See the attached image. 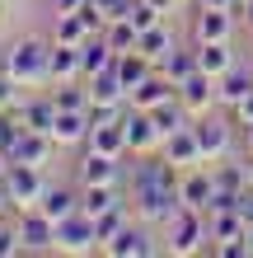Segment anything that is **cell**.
<instances>
[{
    "instance_id": "1",
    "label": "cell",
    "mask_w": 253,
    "mask_h": 258,
    "mask_svg": "<svg viewBox=\"0 0 253 258\" xmlns=\"http://www.w3.org/2000/svg\"><path fill=\"white\" fill-rule=\"evenodd\" d=\"M47 61H52V42H42V38H19V42H10V47H5L0 71L14 75L19 85H42V80H47Z\"/></svg>"
},
{
    "instance_id": "2",
    "label": "cell",
    "mask_w": 253,
    "mask_h": 258,
    "mask_svg": "<svg viewBox=\"0 0 253 258\" xmlns=\"http://www.w3.org/2000/svg\"><path fill=\"white\" fill-rule=\"evenodd\" d=\"M131 211H136L145 225H169L178 211H183L178 183H141L136 197H131Z\"/></svg>"
},
{
    "instance_id": "3",
    "label": "cell",
    "mask_w": 253,
    "mask_h": 258,
    "mask_svg": "<svg viewBox=\"0 0 253 258\" xmlns=\"http://www.w3.org/2000/svg\"><path fill=\"white\" fill-rule=\"evenodd\" d=\"M206 239H211V230H206V211L183 207V211L164 225V253H202Z\"/></svg>"
},
{
    "instance_id": "4",
    "label": "cell",
    "mask_w": 253,
    "mask_h": 258,
    "mask_svg": "<svg viewBox=\"0 0 253 258\" xmlns=\"http://www.w3.org/2000/svg\"><path fill=\"white\" fill-rule=\"evenodd\" d=\"M5 188H10L14 211L38 207L42 192H47V183H42V169H33V164H10V169H5Z\"/></svg>"
},
{
    "instance_id": "5",
    "label": "cell",
    "mask_w": 253,
    "mask_h": 258,
    "mask_svg": "<svg viewBox=\"0 0 253 258\" xmlns=\"http://www.w3.org/2000/svg\"><path fill=\"white\" fill-rule=\"evenodd\" d=\"M52 146H56V141H52L47 132H33V127H24V132L10 141L5 160H10V164H33V169H42V164L52 160Z\"/></svg>"
},
{
    "instance_id": "6",
    "label": "cell",
    "mask_w": 253,
    "mask_h": 258,
    "mask_svg": "<svg viewBox=\"0 0 253 258\" xmlns=\"http://www.w3.org/2000/svg\"><path fill=\"white\" fill-rule=\"evenodd\" d=\"M19 235H24V249H28V253H47V249H56V221H52L42 207L19 211Z\"/></svg>"
},
{
    "instance_id": "7",
    "label": "cell",
    "mask_w": 253,
    "mask_h": 258,
    "mask_svg": "<svg viewBox=\"0 0 253 258\" xmlns=\"http://www.w3.org/2000/svg\"><path fill=\"white\" fill-rule=\"evenodd\" d=\"M94 244H99L94 216H85V211H75V216L56 221V249H66V253H89Z\"/></svg>"
},
{
    "instance_id": "8",
    "label": "cell",
    "mask_w": 253,
    "mask_h": 258,
    "mask_svg": "<svg viewBox=\"0 0 253 258\" xmlns=\"http://www.w3.org/2000/svg\"><path fill=\"white\" fill-rule=\"evenodd\" d=\"M178 197H183V207H192V211H206L216 202V169H183L178 174Z\"/></svg>"
},
{
    "instance_id": "9",
    "label": "cell",
    "mask_w": 253,
    "mask_h": 258,
    "mask_svg": "<svg viewBox=\"0 0 253 258\" xmlns=\"http://www.w3.org/2000/svg\"><path fill=\"white\" fill-rule=\"evenodd\" d=\"M169 99H178V85H174L159 66H155V71H150V75H145V80L127 94V103H131V108H145V113H150V108H159V103H169Z\"/></svg>"
},
{
    "instance_id": "10",
    "label": "cell",
    "mask_w": 253,
    "mask_h": 258,
    "mask_svg": "<svg viewBox=\"0 0 253 258\" xmlns=\"http://www.w3.org/2000/svg\"><path fill=\"white\" fill-rule=\"evenodd\" d=\"M122 122H127V146H131V155H145V150H155V146H164V136H159V127H155V117L145 113V108H131V103H127V113H122Z\"/></svg>"
},
{
    "instance_id": "11",
    "label": "cell",
    "mask_w": 253,
    "mask_h": 258,
    "mask_svg": "<svg viewBox=\"0 0 253 258\" xmlns=\"http://www.w3.org/2000/svg\"><path fill=\"white\" fill-rule=\"evenodd\" d=\"M103 253H113V258H145V253H159V244L150 239L145 225H122V230L103 244Z\"/></svg>"
},
{
    "instance_id": "12",
    "label": "cell",
    "mask_w": 253,
    "mask_h": 258,
    "mask_svg": "<svg viewBox=\"0 0 253 258\" xmlns=\"http://www.w3.org/2000/svg\"><path fill=\"white\" fill-rule=\"evenodd\" d=\"M230 33H234V10L197 5V24H192V38L197 42H230Z\"/></svg>"
},
{
    "instance_id": "13",
    "label": "cell",
    "mask_w": 253,
    "mask_h": 258,
    "mask_svg": "<svg viewBox=\"0 0 253 258\" xmlns=\"http://www.w3.org/2000/svg\"><path fill=\"white\" fill-rule=\"evenodd\" d=\"M89 150H99V155H113V160L131 155V146H127V122H122V117H113V122L89 127Z\"/></svg>"
},
{
    "instance_id": "14",
    "label": "cell",
    "mask_w": 253,
    "mask_h": 258,
    "mask_svg": "<svg viewBox=\"0 0 253 258\" xmlns=\"http://www.w3.org/2000/svg\"><path fill=\"white\" fill-rule=\"evenodd\" d=\"M192 127H197V141H202L206 160H220L230 150V141H234V122H225V117H202V122H192Z\"/></svg>"
},
{
    "instance_id": "15",
    "label": "cell",
    "mask_w": 253,
    "mask_h": 258,
    "mask_svg": "<svg viewBox=\"0 0 253 258\" xmlns=\"http://www.w3.org/2000/svg\"><path fill=\"white\" fill-rule=\"evenodd\" d=\"M164 160L178 164V169H192V164H202V141H197V127H183V132H174L164 136Z\"/></svg>"
},
{
    "instance_id": "16",
    "label": "cell",
    "mask_w": 253,
    "mask_h": 258,
    "mask_svg": "<svg viewBox=\"0 0 253 258\" xmlns=\"http://www.w3.org/2000/svg\"><path fill=\"white\" fill-rule=\"evenodd\" d=\"M52 141L56 146H80V141H89V108H56Z\"/></svg>"
},
{
    "instance_id": "17",
    "label": "cell",
    "mask_w": 253,
    "mask_h": 258,
    "mask_svg": "<svg viewBox=\"0 0 253 258\" xmlns=\"http://www.w3.org/2000/svg\"><path fill=\"white\" fill-rule=\"evenodd\" d=\"M85 89H89V103L127 108V85H122V75H117L113 66H108V71H99V75H89V80H85Z\"/></svg>"
},
{
    "instance_id": "18",
    "label": "cell",
    "mask_w": 253,
    "mask_h": 258,
    "mask_svg": "<svg viewBox=\"0 0 253 258\" xmlns=\"http://www.w3.org/2000/svg\"><path fill=\"white\" fill-rule=\"evenodd\" d=\"M248 94H253V66H230V71L216 80V99L230 103V108H239Z\"/></svg>"
},
{
    "instance_id": "19",
    "label": "cell",
    "mask_w": 253,
    "mask_h": 258,
    "mask_svg": "<svg viewBox=\"0 0 253 258\" xmlns=\"http://www.w3.org/2000/svg\"><path fill=\"white\" fill-rule=\"evenodd\" d=\"M117 61V52H113V42L103 38V33H89L85 42H80V75L89 80V75H99V71H108Z\"/></svg>"
},
{
    "instance_id": "20",
    "label": "cell",
    "mask_w": 253,
    "mask_h": 258,
    "mask_svg": "<svg viewBox=\"0 0 253 258\" xmlns=\"http://www.w3.org/2000/svg\"><path fill=\"white\" fill-rule=\"evenodd\" d=\"M178 99H183V103H188L192 113H202L206 103L216 99V75H206V71L197 66V71H192V75H188L183 85H178Z\"/></svg>"
},
{
    "instance_id": "21",
    "label": "cell",
    "mask_w": 253,
    "mask_h": 258,
    "mask_svg": "<svg viewBox=\"0 0 253 258\" xmlns=\"http://www.w3.org/2000/svg\"><path fill=\"white\" fill-rule=\"evenodd\" d=\"M47 80H56V85H66V80H80V47H70V42H56V38H52Z\"/></svg>"
},
{
    "instance_id": "22",
    "label": "cell",
    "mask_w": 253,
    "mask_h": 258,
    "mask_svg": "<svg viewBox=\"0 0 253 258\" xmlns=\"http://www.w3.org/2000/svg\"><path fill=\"white\" fill-rule=\"evenodd\" d=\"M10 113L19 117L24 127H33V132H47V136H52V122H56V103H52V94H47V99H28V103H14Z\"/></svg>"
},
{
    "instance_id": "23",
    "label": "cell",
    "mask_w": 253,
    "mask_h": 258,
    "mask_svg": "<svg viewBox=\"0 0 253 258\" xmlns=\"http://www.w3.org/2000/svg\"><path fill=\"white\" fill-rule=\"evenodd\" d=\"M38 207L47 211L52 221H66V216H75V211H80V192L66 188V183H47V192H42Z\"/></svg>"
},
{
    "instance_id": "24",
    "label": "cell",
    "mask_w": 253,
    "mask_h": 258,
    "mask_svg": "<svg viewBox=\"0 0 253 258\" xmlns=\"http://www.w3.org/2000/svg\"><path fill=\"white\" fill-rule=\"evenodd\" d=\"M113 71L122 75V85H127V94H131V89H136V85L145 80V75L155 71V61H150V56H145V52H136V47H131V52H117Z\"/></svg>"
},
{
    "instance_id": "25",
    "label": "cell",
    "mask_w": 253,
    "mask_h": 258,
    "mask_svg": "<svg viewBox=\"0 0 253 258\" xmlns=\"http://www.w3.org/2000/svg\"><path fill=\"white\" fill-rule=\"evenodd\" d=\"M80 183H117V160L99 155V150H85L80 155Z\"/></svg>"
},
{
    "instance_id": "26",
    "label": "cell",
    "mask_w": 253,
    "mask_h": 258,
    "mask_svg": "<svg viewBox=\"0 0 253 258\" xmlns=\"http://www.w3.org/2000/svg\"><path fill=\"white\" fill-rule=\"evenodd\" d=\"M122 197H117V183H85L80 192V211L85 216H103V211H113Z\"/></svg>"
},
{
    "instance_id": "27",
    "label": "cell",
    "mask_w": 253,
    "mask_h": 258,
    "mask_svg": "<svg viewBox=\"0 0 253 258\" xmlns=\"http://www.w3.org/2000/svg\"><path fill=\"white\" fill-rule=\"evenodd\" d=\"M94 33V24L85 19V10H75V14H56V42H70V47H80V42Z\"/></svg>"
},
{
    "instance_id": "28",
    "label": "cell",
    "mask_w": 253,
    "mask_h": 258,
    "mask_svg": "<svg viewBox=\"0 0 253 258\" xmlns=\"http://www.w3.org/2000/svg\"><path fill=\"white\" fill-rule=\"evenodd\" d=\"M197 61H202V71L206 75H225L230 66H234V56H230V42H197Z\"/></svg>"
},
{
    "instance_id": "29",
    "label": "cell",
    "mask_w": 253,
    "mask_h": 258,
    "mask_svg": "<svg viewBox=\"0 0 253 258\" xmlns=\"http://www.w3.org/2000/svg\"><path fill=\"white\" fill-rule=\"evenodd\" d=\"M197 66H202V61H197V47H174V52L164 56V61H159V71H164L174 85H183V80H188V75L197 71Z\"/></svg>"
},
{
    "instance_id": "30",
    "label": "cell",
    "mask_w": 253,
    "mask_h": 258,
    "mask_svg": "<svg viewBox=\"0 0 253 258\" xmlns=\"http://www.w3.org/2000/svg\"><path fill=\"white\" fill-rule=\"evenodd\" d=\"M248 188V164H216V197H239Z\"/></svg>"
},
{
    "instance_id": "31",
    "label": "cell",
    "mask_w": 253,
    "mask_h": 258,
    "mask_svg": "<svg viewBox=\"0 0 253 258\" xmlns=\"http://www.w3.org/2000/svg\"><path fill=\"white\" fill-rule=\"evenodd\" d=\"M136 52H145V56H150V61L159 66V61H164V56L174 52V38H169V28H164V24L145 28V33H141V42H136Z\"/></svg>"
},
{
    "instance_id": "32",
    "label": "cell",
    "mask_w": 253,
    "mask_h": 258,
    "mask_svg": "<svg viewBox=\"0 0 253 258\" xmlns=\"http://www.w3.org/2000/svg\"><path fill=\"white\" fill-rule=\"evenodd\" d=\"M103 38L113 42V52H131V47L141 42V28L131 24V19H113L108 28H103Z\"/></svg>"
},
{
    "instance_id": "33",
    "label": "cell",
    "mask_w": 253,
    "mask_h": 258,
    "mask_svg": "<svg viewBox=\"0 0 253 258\" xmlns=\"http://www.w3.org/2000/svg\"><path fill=\"white\" fill-rule=\"evenodd\" d=\"M122 225H127V202H117L113 211H103V216H94V230H99V249L108 244V239H113L117 230H122Z\"/></svg>"
},
{
    "instance_id": "34",
    "label": "cell",
    "mask_w": 253,
    "mask_h": 258,
    "mask_svg": "<svg viewBox=\"0 0 253 258\" xmlns=\"http://www.w3.org/2000/svg\"><path fill=\"white\" fill-rule=\"evenodd\" d=\"M159 14H164V10H155L150 0H131V10H127V19L136 24L141 33H145V28H155V24H159Z\"/></svg>"
},
{
    "instance_id": "35",
    "label": "cell",
    "mask_w": 253,
    "mask_h": 258,
    "mask_svg": "<svg viewBox=\"0 0 253 258\" xmlns=\"http://www.w3.org/2000/svg\"><path fill=\"white\" fill-rule=\"evenodd\" d=\"M14 253H24V235H19V225L0 221V258H14Z\"/></svg>"
},
{
    "instance_id": "36",
    "label": "cell",
    "mask_w": 253,
    "mask_h": 258,
    "mask_svg": "<svg viewBox=\"0 0 253 258\" xmlns=\"http://www.w3.org/2000/svg\"><path fill=\"white\" fill-rule=\"evenodd\" d=\"M14 89H19V80L0 71V113H10V108H14Z\"/></svg>"
},
{
    "instance_id": "37",
    "label": "cell",
    "mask_w": 253,
    "mask_h": 258,
    "mask_svg": "<svg viewBox=\"0 0 253 258\" xmlns=\"http://www.w3.org/2000/svg\"><path fill=\"white\" fill-rule=\"evenodd\" d=\"M197 5H211V10H234V14H244V0H197Z\"/></svg>"
},
{
    "instance_id": "38",
    "label": "cell",
    "mask_w": 253,
    "mask_h": 258,
    "mask_svg": "<svg viewBox=\"0 0 253 258\" xmlns=\"http://www.w3.org/2000/svg\"><path fill=\"white\" fill-rule=\"evenodd\" d=\"M85 5H89V0H52L56 14H75V10H85Z\"/></svg>"
},
{
    "instance_id": "39",
    "label": "cell",
    "mask_w": 253,
    "mask_h": 258,
    "mask_svg": "<svg viewBox=\"0 0 253 258\" xmlns=\"http://www.w3.org/2000/svg\"><path fill=\"white\" fill-rule=\"evenodd\" d=\"M5 211H14V202H10V188H5V178H0V216Z\"/></svg>"
},
{
    "instance_id": "40",
    "label": "cell",
    "mask_w": 253,
    "mask_h": 258,
    "mask_svg": "<svg viewBox=\"0 0 253 258\" xmlns=\"http://www.w3.org/2000/svg\"><path fill=\"white\" fill-rule=\"evenodd\" d=\"M239 24H244V28H253V0H244V14H239Z\"/></svg>"
},
{
    "instance_id": "41",
    "label": "cell",
    "mask_w": 253,
    "mask_h": 258,
    "mask_svg": "<svg viewBox=\"0 0 253 258\" xmlns=\"http://www.w3.org/2000/svg\"><path fill=\"white\" fill-rule=\"evenodd\" d=\"M244 150L253 155V122H244Z\"/></svg>"
},
{
    "instance_id": "42",
    "label": "cell",
    "mask_w": 253,
    "mask_h": 258,
    "mask_svg": "<svg viewBox=\"0 0 253 258\" xmlns=\"http://www.w3.org/2000/svg\"><path fill=\"white\" fill-rule=\"evenodd\" d=\"M150 5H155V10H164V14H169V10L178 5V0H150Z\"/></svg>"
},
{
    "instance_id": "43",
    "label": "cell",
    "mask_w": 253,
    "mask_h": 258,
    "mask_svg": "<svg viewBox=\"0 0 253 258\" xmlns=\"http://www.w3.org/2000/svg\"><path fill=\"white\" fill-rule=\"evenodd\" d=\"M248 244H253V225H248Z\"/></svg>"
}]
</instances>
